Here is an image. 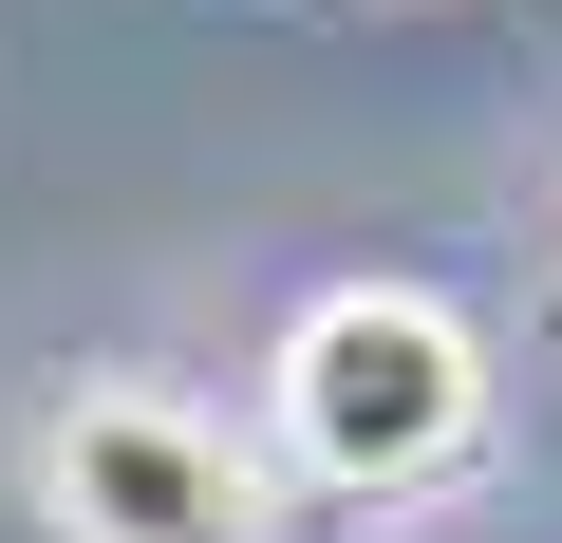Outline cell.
I'll return each instance as SVG.
<instances>
[{
    "label": "cell",
    "mask_w": 562,
    "mask_h": 543,
    "mask_svg": "<svg viewBox=\"0 0 562 543\" xmlns=\"http://www.w3.org/2000/svg\"><path fill=\"white\" fill-rule=\"evenodd\" d=\"M262 468H301L338 506H413L487 450V338L431 301V282H319L262 357Z\"/></svg>",
    "instance_id": "6da1fadb"
},
{
    "label": "cell",
    "mask_w": 562,
    "mask_h": 543,
    "mask_svg": "<svg viewBox=\"0 0 562 543\" xmlns=\"http://www.w3.org/2000/svg\"><path fill=\"white\" fill-rule=\"evenodd\" d=\"M38 524L57 543H281V468L150 375H76L38 412Z\"/></svg>",
    "instance_id": "7a4b0ae2"
}]
</instances>
